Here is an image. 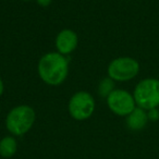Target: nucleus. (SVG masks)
Wrapping results in <instances>:
<instances>
[{"label":"nucleus","mask_w":159,"mask_h":159,"mask_svg":"<svg viewBox=\"0 0 159 159\" xmlns=\"http://www.w3.org/2000/svg\"><path fill=\"white\" fill-rule=\"evenodd\" d=\"M68 60L59 52H49L38 62L39 77L48 85H60L68 76Z\"/></svg>","instance_id":"obj_1"},{"label":"nucleus","mask_w":159,"mask_h":159,"mask_svg":"<svg viewBox=\"0 0 159 159\" xmlns=\"http://www.w3.org/2000/svg\"><path fill=\"white\" fill-rule=\"evenodd\" d=\"M133 97L136 106L144 110L159 107V80L155 77H147L137 83L134 89Z\"/></svg>","instance_id":"obj_2"},{"label":"nucleus","mask_w":159,"mask_h":159,"mask_svg":"<svg viewBox=\"0 0 159 159\" xmlns=\"http://www.w3.org/2000/svg\"><path fill=\"white\" fill-rule=\"evenodd\" d=\"M35 122V111L30 106H18L13 108L7 116L6 126L8 131L16 136L27 133Z\"/></svg>","instance_id":"obj_3"},{"label":"nucleus","mask_w":159,"mask_h":159,"mask_svg":"<svg viewBox=\"0 0 159 159\" xmlns=\"http://www.w3.org/2000/svg\"><path fill=\"white\" fill-rule=\"evenodd\" d=\"M139 72V63L130 57H120L112 60L108 66V76L113 81L126 82L133 80Z\"/></svg>","instance_id":"obj_4"},{"label":"nucleus","mask_w":159,"mask_h":159,"mask_svg":"<svg viewBox=\"0 0 159 159\" xmlns=\"http://www.w3.org/2000/svg\"><path fill=\"white\" fill-rule=\"evenodd\" d=\"M95 110V100L93 96L86 92H79L71 97L69 102V112L75 120H86Z\"/></svg>","instance_id":"obj_5"},{"label":"nucleus","mask_w":159,"mask_h":159,"mask_svg":"<svg viewBox=\"0 0 159 159\" xmlns=\"http://www.w3.org/2000/svg\"><path fill=\"white\" fill-rule=\"evenodd\" d=\"M107 104L109 109L120 117H128L136 108L133 95L124 89H115L111 92L107 97Z\"/></svg>","instance_id":"obj_6"},{"label":"nucleus","mask_w":159,"mask_h":159,"mask_svg":"<svg viewBox=\"0 0 159 159\" xmlns=\"http://www.w3.org/2000/svg\"><path fill=\"white\" fill-rule=\"evenodd\" d=\"M77 46V35L71 30H63L56 38V47L59 53L69 55Z\"/></svg>","instance_id":"obj_7"},{"label":"nucleus","mask_w":159,"mask_h":159,"mask_svg":"<svg viewBox=\"0 0 159 159\" xmlns=\"http://www.w3.org/2000/svg\"><path fill=\"white\" fill-rule=\"evenodd\" d=\"M148 120L147 111L144 109L136 107L126 118V124L129 129L133 131H141L146 126Z\"/></svg>","instance_id":"obj_8"},{"label":"nucleus","mask_w":159,"mask_h":159,"mask_svg":"<svg viewBox=\"0 0 159 159\" xmlns=\"http://www.w3.org/2000/svg\"><path fill=\"white\" fill-rule=\"evenodd\" d=\"M16 141L12 136H6L0 141V156L10 158L16 152Z\"/></svg>","instance_id":"obj_9"},{"label":"nucleus","mask_w":159,"mask_h":159,"mask_svg":"<svg viewBox=\"0 0 159 159\" xmlns=\"http://www.w3.org/2000/svg\"><path fill=\"white\" fill-rule=\"evenodd\" d=\"M115 82L110 77H106L99 83V87H98V92H99V95L102 97H108L109 94L112 91H115Z\"/></svg>","instance_id":"obj_10"},{"label":"nucleus","mask_w":159,"mask_h":159,"mask_svg":"<svg viewBox=\"0 0 159 159\" xmlns=\"http://www.w3.org/2000/svg\"><path fill=\"white\" fill-rule=\"evenodd\" d=\"M147 116H148V120L152 122H156L159 120V110L158 108H154L150 109L147 111Z\"/></svg>","instance_id":"obj_11"},{"label":"nucleus","mask_w":159,"mask_h":159,"mask_svg":"<svg viewBox=\"0 0 159 159\" xmlns=\"http://www.w3.org/2000/svg\"><path fill=\"white\" fill-rule=\"evenodd\" d=\"M37 3L42 7H48L51 3V0H37Z\"/></svg>","instance_id":"obj_12"},{"label":"nucleus","mask_w":159,"mask_h":159,"mask_svg":"<svg viewBox=\"0 0 159 159\" xmlns=\"http://www.w3.org/2000/svg\"><path fill=\"white\" fill-rule=\"evenodd\" d=\"M3 93V82H2V80L0 79V96L2 95Z\"/></svg>","instance_id":"obj_13"},{"label":"nucleus","mask_w":159,"mask_h":159,"mask_svg":"<svg viewBox=\"0 0 159 159\" xmlns=\"http://www.w3.org/2000/svg\"><path fill=\"white\" fill-rule=\"evenodd\" d=\"M24 1H30V0H24Z\"/></svg>","instance_id":"obj_14"}]
</instances>
